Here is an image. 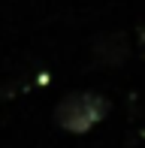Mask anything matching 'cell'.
<instances>
[{
  "instance_id": "3",
  "label": "cell",
  "mask_w": 145,
  "mask_h": 148,
  "mask_svg": "<svg viewBox=\"0 0 145 148\" xmlns=\"http://www.w3.org/2000/svg\"><path fill=\"white\" fill-rule=\"evenodd\" d=\"M139 42H142V51H145V24H142V30H139Z\"/></svg>"
},
{
  "instance_id": "1",
  "label": "cell",
  "mask_w": 145,
  "mask_h": 148,
  "mask_svg": "<svg viewBox=\"0 0 145 148\" xmlns=\"http://www.w3.org/2000/svg\"><path fill=\"white\" fill-rule=\"evenodd\" d=\"M109 115V100L94 91H76L67 94L55 106V121L67 133H88L94 124H100Z\"/></svg>"
},
{
  "instance_id": "2",
  "label": "cell",
  "mask_w": 145,
  "mask_h": 148,
  "mask_svg": "<svg viewBox=\"0 0 145 148\" xmlns=\"http://www.w3.org/2000/svg\"><path fill=\"white\" fill-rule=\"evenodd\" d=\"M94 55H97L100 64H106V66L124 64L127 55H130L127 36H124V33H106V36H100V39H97V45H94Z\"/></svg>"
}]
</instances>
